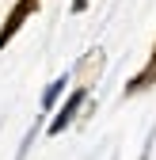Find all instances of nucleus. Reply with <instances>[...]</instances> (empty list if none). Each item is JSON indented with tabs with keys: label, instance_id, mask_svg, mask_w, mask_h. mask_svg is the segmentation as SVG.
<instances>
[{
	"label": "nucleus",
	"instance_id": "obj_5",
	"mask_svg": "<svg viewBox=\"0 0 156 160\" xmlns=\"http://www.w3.org/2000/svg\"><path fill=\"white\" fill-rule=\"evenodd\" d=\"M88 4H91V0H72V15H80V12H84Z\"/></svg>",
	"mask_w": 156,
	"mask_h": 160
},
{
	"label": "nucleus",
	"instance_id": "obj_2",
	"mask_svg": "<svg viewBox=\"0 0 156 160\" xmlns=\"http://www.w3.org/2000/svg\"><path fill=\"white\" fill-rule=\"evenodd\" d=\"M38 4H42V0H15L12 4V12L4 15V23H0V50H8V42L23 31V23L38 12Z\"/></svg>",
	"mask_w": 156,
	"mask_h": 160
},
{
	"label": "nucleus",
	"instance_id": "obj_1",
	"mask_svg": "<svg viewBox=\"0 0 156 160\" xmlns=\"http://www.w3.org/2000/svg\"><path fill=\"white\" fill-rule=\"evenodd\" d=\"M84 99H88V84H80V88H72L65 99H61V107H57V114L50 118V126H46V133L50 137H57V133H65L72 122H76V114H80V107H84Z\"/></svg>",
	"mask_w": 156,
	"mask_h": 160
},
{
	"label": "nucleus",
	"instance_id": "obj_4",
	"mask_svg": "<svg viewBox=\"0 0 156 160\" xmlns=\"http://www.w3.org/2000/svg\"><path fill=\"white\" fill-rule=\"evenodd\" d=\"M65 88H69V76H57V80L46 84V92H42V114H50V111L57 107V99L65 95Z\"/></svg>",
	"mask_w": 156,
	"mask_h": 160
},
{
	"label": "nucleus",
	"instance_id": "obj_3",
	"mask_svg": "<svg viewBox=\"0 0 156 160\" xmlns=\"http://www.w3.org/2000/svg\"><path fill=\"white\" fill-rule=\"evenodd\" d=\"M152 84H156V42H152V50H149V65L126 84V95H137V92H145V88H152Z\"/></svg>",
	"mask_w": 156,
	"mask_h": 160
}]
</instances>
